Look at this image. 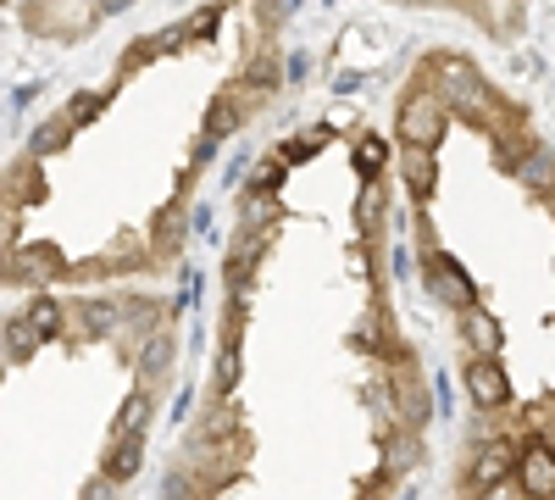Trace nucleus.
<instances>
[{"mask_svg":"<svg viewBox=\"0 0 555 500\" xmlns=\"http://www.w3.org/2000/svg\"><path fill=\"white\" fill-rule=\"evenodd\" d=\"M67 140H73V123H67V112H56L51 123H39V133H34V156H56Z\"/></svg>","mask_w":555,"mask_h":500,"instance_id":"obj_6","label":"nucleus"},{"mask_svg":"<svg viewBox=\"0 0 555 500\" xmlns=\"http://www.w3.org/2000/svg\"><path fill=\"white\" fill-rule=\"evenodd\" d=\"M512 484L522 500H555V450L544 439H522L517 450V467H512Z\"/></svg>","mask_w":555,"mask_h":500,"instance_id":"obj_1","label":"nucleus"},{"mask_svg":"<svg viewBox=\"0 0 555 500\" xmlns=\"http://www.w3.org/2000/svg\"><path fill=\"white\" fill-rule=\"evenodd\" d=\"M67 323L78 334H89V339H106V334L122 329V317H117V300L112 295H73L67 300Z\"/></svg>","mask_w":555,"mask_h":500,"instance_id":"obj_2","label":"nucleus"},{"mask_svg":"<svg viewBox=\"0 0 555 500\" xmlns=\"http://www.w3.org/2000/svg\"><path fill=\"white\" fill-rule=\"evenodd\" d=\"M172 356H178V339L172 334H145V345H139V356H133V373H139V389H156L162 379H167V368H172Z\"/></svg>","mask_w":555,"mask_h":500,"instance_id":"obj_5","label":"nucleus"},{"mask_svg":"<svg viewBox=\"0 0 555 500\" xmlns=\"http://www.w3.org/2000/svg\"><path fill=\"white\" fill-rule=\"evenodd\" d=\"M467 395H473L478 412H500V406L512 400V389H505V373L494 368L489 356H473V361H467Z\"/></svg>","mask_w":555,"mask_h":500,"instance_id":"obj_4","label":"nucleus"},{"mask_svg":"<svg viewBox=\"0 0 555 500\" xmlns=\"http://www.w3.org/2000/svg\"><path fill=\"white\" fill-rule=\"evenodd\" d=\"M0 373H7V345H0Z\"/></svg>","mask_w":555,"mask_h":500,"instance_id":"obj_7","label":"nucleus"},{"mask_svg":"<svg viewBox=\"0 0 555 500\" xmlns=\"http://www.w3.org/2000/svg\"><path fill=\"white\" fill-rule=\"evenodd\" d=\"M139 462H145V434H133V428H117L112 445H106V457H101V478H112L117 489L139 473Z\"/></svg>","mask_w":555,"mask_h":500,"instance_id":"obj_3","label":"nucleus"}]
</instances>
